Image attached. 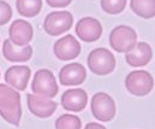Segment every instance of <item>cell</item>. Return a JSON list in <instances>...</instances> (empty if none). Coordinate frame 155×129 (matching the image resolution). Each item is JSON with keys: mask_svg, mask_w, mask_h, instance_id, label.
Here are the masks:
<instances>
[{"mask_svg": "<svg viewBox=\"0 0 155 129\" xmlns=\"http://www.w3.org/2000/svg\"><path fill=\"white\" fill-rule=\"evenodd\" d=\"M0 116L13 126H18L22 117L19 93L4 83H0Z\"/></svg>", "mask_w": 155, "mask_h": 129, "instance_id": "obj_1", "label": "cell"}, {"mask_svg": "<svg viewBox=\"0 0 155 129\" xmlns=\"http://www.w3.org/2000/svg\"><path fill=\"white\" fill-rule=\"evenodd\" d=\"M88 66L95 75H108L116 68V57L107 48H95L88 56Z\"/></svg>", "mask_w": 155, "mask_h": 129, "instance_id": "obj_2", "label": "cell"}, {"mask_svg": "<svg viewBox=\"0 0 155 129\" xmlns=\"http://www.w3.org/2000/svg\"><path fill=\"white\" fill-rule=\"evenodd\" d=\"M137 43V34L134 28L129 25H118L110 34V45L119 53L130 52Z\"/></svg>", "mask_w": 155, "mask_h": 129, "instance_id": "obj_3", "label": "cell"}, {"mask_svg": "<svg viewBox=\"0 0 155 129\" xmlns=\"http://www.w3.org/2000/svg\"><path fill=\"white\" fill-rule=\"evenodd\" d=\"M91 114L93 116L101 122H110L116 116V103L112 99L111 95L104 92H97L96 94L93 95L91 103Z\"/></svg>", "mask_w": 155, "mask_h": 129, "instance_id": "obj_4", "label": "cell"}, {"mask_svg": "<svg viewBox=\"0 0 155 129\" xmlns=\"http://www.w3.org/2000/svg\"><path fill=\"white\" fill-rule=\"evenodd\" d=\"M125 87L132 95L144 97L153 90L154 79L148 71L144 70L131 71L125 77Z\"/></svg>", "mask_w": 155, "mask_h": 129, "instance_id": "obj_5", "label": "cell"}, {"mask_svg": "<svg viewBox=\"0 0 155 129\" xmlns=\"http://www.w3.org/2000/svg\"><path fill=\"white\" fill-rule=\"evenodd\" d=\"M74 16L69 11H55L46 16L43 22L45 32L51 36H58L71 29Z\"/></svg>", "mask_w": 155, "mask_h": 129, "instance_id": "obj_6", "label": "cell"}, {"mask_svg": "<svg viewBox=\"0 0 155 129\" xmlns=\"http://www.w3.org/2000/svg\"><path fill=\"white\" fill-rule=\"evenodd\" d=\"M31 89L34 94H38L48 99L54 98L59 92L57 80L53 73L48 69H41L35 73V76L31 83Z\"/></svg>", "mask_w": 155, "mask_h": 129, "instance_id": "obj_7", "label": "cell"}, {"mask_svg": "<svg viewBox=\"0 0 155 129\" xmlns=\"http://www.w3.org/2000/svg\"><path fill=\"white\" fill-rule=\"evenodd\" d=\"M76 34L84 42H94L101 38L102 25L93 17H83L76 24Z\"/></svg>", "mask_w": 155, "mask_h": 129, "instance_id": "obj_8", "label": "cell"}, {"mask_svg": "<svg viewBox=\"0 0 155 129\" xmlns=\"http://www.w3.org/2000/svg\"><path fill=\"white\" fill-rule=\"evenodd\" d=\"M53 51L58 59L65 62L72 60L77 58L81 53V43L76 40L74 35L68 34L54 43Z\"/></svg>", "mask_w": 155, "mask_h": 129, "instance_id": "obj_9", "label": "cell"}, {"mask_svg": "<svg viewBox=\"0 0 155 129\" xmlns=\"http://www.w3.org/2000/svg\"><path fill=\"white\" fill-rule=\"evenodd\" d=\"M27 100H28V107L29 111L40 118H47L51 117L54 111L57 110L58 104L48 98L41 97L38 94H28L27 95Z\"/></svg>", "mask_w": 155, "mask_h": 129, "instance_id": "obj_10", "label": "cell"}, {"mask_svg": "<svg viewBox=\"0 0 155 129\" xmlns=\"http://www.w3.org/2000/svg\"><path fill=\"white\" fill-rule=\"evenodd\" d=\"M8 35H10V41L13 45L18 47H23L33 40L34 30L29 22L24 19H16L10 27Z\"/></svg>", "mask_w": 155, "mask_h": 129, "instance_id": "obj_11", "label": "cell"}, {"mask_svg": "<svg viewBox=\"0 0 155 129\" xmlns=\"http://www.w3.org/2000/svg\"><path fill=\"white\" fill-rule=\"evenodd\" d=\"M85 68L79 63H70L61 68L59 81L63 86H78L85 81Z\"/></svg>", "mask_w": 155, "mask_h": 129, "instance_id": "obj_12", "label": "cell"}, {"mask_svg": "<svg viewBox=\"0 0 155 129\" xmlns=\"http://www.w3.org/2000/svg\"><path fill=\"white\" fill-rule=\"evenodd\" d=\"M88 103V94L84 89L76 88L64 92L61 95V105L66 111L81 112L85 109Z\"/></svg>", "mask_w": 155, "mask_h": 129, "instance_id": "obj_13", "label": "cell"}, {"mask_svg": "<svg viewBox=\"0 0 155 129\" xmlns=\"http://www.w3.org/2000/svg\"><path fill=\"white\" fill-rule=\"evenodd\" d=\"M30 68L27 65H15L6 70L5 73V82L11 87L24 90L30 79Z\"/></svg>", "mask_w": 155, "mask_h": 129, "instance_id": "obj_14", "label": "cell"}, {"mask_svg": "<svg viewBox=\"0 0 155 129\" xmlns=\"http://www.w3.org/2000/svg\"><path fill=\"white\" fill-rule=\"evenodd\" d=\"M153 58V49L147 42H137L136 46L125 53V60L130 66H144Z\"/></svg>", "mask_w": 155, "mask_h": 129, "instance_id": "obj_15", "label": "cell"}, {"mask_svg": "<svg viewBox=\"0 0 155 129\" xmlns=\"http://www.w3.org/2000/svg\"><path fill=\"white\" fill-rule=\"evenodd\" d=\"M2 53L4 57L12 63H23L31 58L33 56V47L30 45L18 47L10 41V39L5 40L2 43Z\"/></svg>", "mask_w": 155, "mask_h": 129, "instance_id": "obj_16", "label": "cell"}, {"mask_svg": "<svg viewBox=\"0 0 155 129\" xmlns=\"http://www.w3.org/2000/svg\"><path fill=\"white\" fill-rule=\"evenodd\" d=\"M130 7L141 18L150 19L155 16V0H130Z\"/></svg>", "mask_w": 155, "mask_h": 129, "instance_id": "obj_17", "label": "cell"}, {"mask_svg": "<svg viewBox=\"0 0 155 129\" xmlns=\"http://www.w3.org/2000/svg\"><path fill=\"white\" fill-rule=\"evenodd\" d=\"M17 11L24 17H35L42 7V0H17Z\"/></svg>", "mask_w": 155, "mask_h": 129, "instance_id": "obj_18", "label": "cell"}, {"mask_svg": "<svg viewBox=\"0 0 155 129\" xmlns=\"http://www.w3.org/2000/svg\"><path fill=\"white\" fill-rule=\"evenodd\" d=\"M81 128H82L81 118L77 117V116H75V115L65 114V115H61L55 121V129H81Z\"/></svg>", "mask_w": 155, "mask_h": 129, "instance_id": "obj_19", "label": "cell"}, {"mask_svg": "<svg viewBox=\"0 0 155 129\" xmlns=\"http://www.w3.org/2000/svg\"><path fill=\"white\" fill-rule=\"evenodd\" d=\"M101 8L108 15H119L126 6V0H101Z\"/></svg>", "mask_w": 155, "mask_h": 129, "instance_id": "obj_20", "label": "cell"}, {"mask_svg": "<svg viewBox=\"0 0 155 129\" xmlns=\"http://www.w3.org/2000/svg\"><path fill=\"white\" fill-rule=\"evenodd\" d=\"M12 17V8L11 6L4 1V0H0V25H4L6 24Z\"/></svg>", "mask_w": 155, "mask_h": 129, "instance_id": "obj_21", "label": "cell"}, {"mask_svg": "<svg viewBox=\"0 0 155 129\" xmlns=\"http://www.w3.org/2000/svg\"><path fill=\"white\" fill-rule=\"evenodd\" d=\"M72 0H46V2L51 7H66L71 4Z\"/></svg>", "mask_w": 155, "mask_h": 129, "instance_id": "obj_22", "label": "cell"}, {"mask_svg": "<svg viewBox=\"0 0 155 129\" xmlns=\"http://www.w3.org/2000/svg\"><path fill=\"white\" fill-rule=\"evenodd\" d=\"M84 129H106L102 124H100V123H95V122H91V123H88L87 126H85V128Z\"/></svg>", "mask_w": 155, "mask_h": 129, "instance_id": "obj_23", "label": "cell"}]
</instances>
